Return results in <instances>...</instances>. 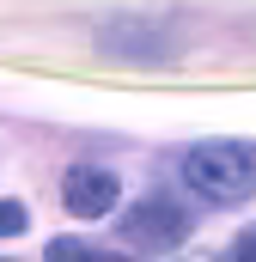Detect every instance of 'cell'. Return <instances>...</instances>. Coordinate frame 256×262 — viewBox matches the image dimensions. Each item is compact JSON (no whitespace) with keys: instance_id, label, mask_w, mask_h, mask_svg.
<instances>
[{"instance_id":"obj_6","label":"cell","mask_w":256,"mask_h":262,"mask_svg":"<svg viewBox=\"0 0 256 262\" xmlns=\"http://www.w3.org/2000/svg\"><path fill=\"white\" fill-rule=\"evenodd\" d=\"M232 262H256V226L238 238V244H232Z\"/></svg>"},{"instance_id":"obj_4","label":"cell","mask_w":256,"mask_h":262,"mask_svg":"<svg viewBox=\"0 0 256 262\" xmlns=\"http://www.w3.org/2000/svg\"><path fill=\"white\" fill-rule=\"evenodd\" d=\"M98 250L92 244H79V238H49L43 244V262H92Z\"/></svg>"},{"instance_id":"obj_3","label":"cell","mask_w":256,"mask_h":262,"mask_svg":"<svg viewBox=\"0 0 256 262\" xmlns=\"http://www.w3.org/2000/svg\"><path fill=\"white\" fill-rule=\"evenodd\" d=\"M116 195H122V183H116V171H104V165H73L61 177V201H67V213H79V220L116 213Z\"/></svg>"},{"instance_id":"obj_1","label":"cell","mask_w":256,"mask_h":262,"mask_svg":"<svg viewBox=\"0 0 256 262\" xmlns=\"http://www.w3.org/2000/svg\"><path fill=\"white\" fill-rule=\"evenodd\" d=\"M183 183L207 201H250L256 195V140H201L183 152Z\"/></svg>"},{"instance_id":"obj_8","label":"cell","mask_w":256,"mask_h":262,"mask_svg":"<svg viewBox=\"0 0 256 262\" xmlns=\"http://www.w3.org/2000/svg\"><path fill=\"white\" fill-rule=\"evenodd\" d=\"M0 262H6V256H0Z\"/></svg>"},{"instance_id":"obj_5","label":"cell","mask_w":256,"mask_h":262,"mask_svg":"<svg viewBox=\"0 0 256 262\" xmlns=\"http://www.w3.org/2000/svg\"><path fill=\"white\" fill-rule=\"evenodd\" d=\"M25 226H31V213H25V201H6V195H0V238H18Z\"/></svg>"},{"instance_id":"obj_2","label":"cell","mask_w":256,"mask_h":262,"mask_svg":"<svg viewBox=\"0 0 256 262\" xmlns=\"http://www.w3.org/2000/svg\"><path fill=\"white\" fill-rule=\"evenodd\" d=\"M122 226H128V238L146 244V250H177V244L189 238V213H183L177 201H165V195L134 201V207L122 213Z\"/></svg>"},{"instance_id":"obj_7","label":"cell","mask_w":256,"mask_h":262,"mask_svg":"<svg viewBox=\"0 0 256 262\" xmlns=\"http://www.w3.org/2000/svg\"><path fill=\"white\" fill-rule=\"evenodd\" d=\"M92 262H128V256H104V250H98V256H92Z\"/></svg>"}]
</instances>
